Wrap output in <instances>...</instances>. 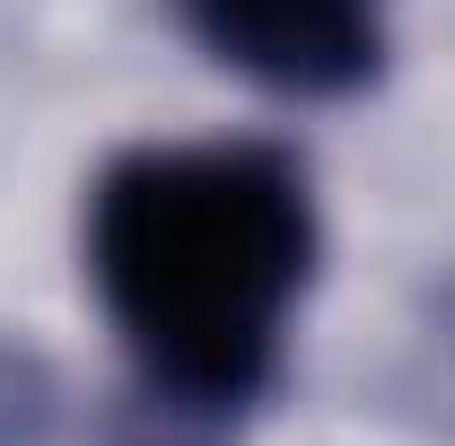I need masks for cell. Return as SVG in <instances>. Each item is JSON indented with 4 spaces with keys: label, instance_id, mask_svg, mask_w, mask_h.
Wrapping results in <instances>:
<instances>
[{
    "label": "cell",
    "instance_id": "1",
    "mask_svg": "<svg viewBox=\"0 0 455 446\" xmlns=\"http://www.w3.org/2000/svg\"><path fill=\"white\" fill-rule=\"evenodd\" d=\"M315 263L307 175L263 140L132 149L97 175L88 272L140 377L193 411H236L281 368L289 298Z\"/></svg>",
    "mask_w": 455,
    "mask_h": 446
},
{
    "label": "cell",
    "instance_id": "2",
    "mask_svg": "<svg viewBox=\"0 0 455 446\" xmlns=\"http://www.w3.org/2000/svg\"><path fill=\"white\" fill-rule=\"evenodd\" d=\"M184 18L228 70L281 97H341L377 79V53H386L377 0H184Z\"/></svg>",
    "mask_w": 455,
    "mask_h": 446
}]
</instances>
